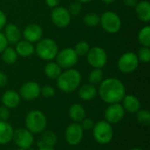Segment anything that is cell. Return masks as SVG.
I'll list each match as a JSON object with an SVG mask.
<instances>
[{"label": "cell", "instance_id": "6da1fadb", "mask_svg": "<svg viewBox=\"0 0 150 150\" xmlns=\"http://www.w3.org/2000/svg\"><path fill=\"white\" fill-rule=\"evenodd\" d=\"M98 94L108 105L120 103L126 95V87L120 79L108 77L99 83Z\"/></svg>", "mask_w": 150, "mask_h": 150}, {"label": "cell", "instance_id": "7a4b0ae2", "mask_svg": "<svg viewBox=\"0 0 150 150\" xmlns=\"http://www.w3.org/2000/svg\"><path fill=\"white\" fill-rule=\"evenodd\" d=\"M82 82V75L76 69H69L62 71L56 78V85L64 93H71L76 91Z\"/></svg>", "mask_w": 150, "mask_h": 150}, {"label": "cell", "instance_id": "3957f363", "mask_svg": "<svg viewBox=\"0 0 150 150\" xmlns=\"http://www.w3.org/2000/svg\"><path fill=\"white\" fill-rule=\"evenodd\" d=\"M34 50L40 59L51 62L55 59L59 51V47L54 40L51 38H42L36 42Z\"/></svg>", "mask_w": 150, "mask_h": 150}, {"label": "cell", "instance_id": "277c9868", "mask_svg": "<svg viewBox=\"0 0 150 150\" xmlns=\"http://www.w3.org/2000/svg\"><path fill=\"white\" fill-rule=\"evenodd\" d=\"M25 124V128L32 134H41L46 130L47 120L41 111L33 110L26 114Z\"/></svg>", "mask_w": 150, "mask_h": 150}, {"label": "cell", "instance_id": "5b68a950", "mask_svg": "<svg viewBox=\"0 0 150 150\" xmlns=\"http://www.w3.org/2000/svg\"><path fill=\"white\" fill-rule=\"evenodd\" d=\"M91 131L94 140L101 145L110 143L114 136L112 125L106 120H99L95 123Z\"/></svg>", "mask_w": 150, "mask_h": 150}, {"label": "cell", "instance_id": "8992f818", "mask_svg": "<svg viewBox=\"0 0 150 150\" xmlns=\"http://www.w3.org/2000/svg\"><path fill=\"white\" fill-rule=\"evenodd\" d=\"M99 25L107 33L114 34L120 32L122 21L120 17L113 11H106L100 16Z\"/></svg>", "mask_w": 150, "mask_h": 150}, {"label": "cell", "instance_id": "52a82bcc", "mask_svg": "<svg viewBox=\"0 0 150 150\" xmlns=\"http://www.w3.org/2000/svg\"><path fill=\"white\" fill-rule=\"evenodd\" d=\"M79 56L76 54L73 47H65L58 51L55 57V62L64 69H72L78 62Z\"/></svg>", "mask_w": 150, "mask_h": 150}, {"label": "cell", "instance_id": "ba28073f", "mask_svg": "<svg viewBox=\"0 0 150 150\" xmlns=\"http://www.w3.org/2000/svg\"><path fill=\"white\" fill-rule=\"evenodd\" d=\"M140 62L137 54L134 52H126L122 54L118 60V69L123 74H131L139 67Z\"/></svg>", "mask_w": 150, "mask_h": 150}, {"label": "cell", "instance_id": "9c48e42d", "mask_svg": "<svg viewBox=\"0 0 150 150\" xmlns=\"http://www.w3.org/2000/svg\"><path fill=\"white\" fill-rule=\"evenodd\" d=\"M86 58L88 63L93 69H102L108 62V55L105 49L98 46L91 47L86 54Z\"/></svg>", "mask_w": 150, "mask_h": 150}, {"label": "cell", "instance_id": "30bf717a", "mask_svg": "<svg viewBox=\"0 0 150 150\" xmlns=\"http://www.w3.org/2000/svg\"><path fill=\"white\" fill-rule=\"evenodd\" d=\"M12 141L18 148L29 149L34 142V137L33 134H32L26 128L20 127L14 130Z\"/></svg>", "mask_w": 150, "mask_h": 150}, {"label": "cell", "instance_id": "8fae6325", "mask_svg": "<svg viewBox=\"0 0 150 150\" xmlns=\"http://www.w3.org/2000/svg\"><path fill=\"white\" fill-rule=\"evenodd\" d=\"M50 18L52 23L55 26L59 28H65L70 24L72 16L69 14L67 8L58 5L52 9Z\"/></svg>", "mask_w": 150, "mask_h": 150}, {"label": "cell", "instance_id": "7c38bea8", "mask_svg": "<svg viewBox=\"0 0 150 150\" xmlns=\"http://www.w3.org/2000/svg\"><path fill=\"white\" fill-rule=\"evenodd\" d=\"M83 129L80 123L73 122L65 130V140L70 146H77L83 138Z\"/></svg>", "mask_w": 150, "mask_h": 150}, {"label": "cell", "instance_id": "4fadbf2b", "mask_svg": "<svg viewBox=\"0 0 150 150\" xmlns=\"http://www.w3.org/2000/svg\"><path fill=\"white\" fill-rule=\"evenodd\" d=\"M125 110L120 103L109 105L105 111V120L111 125L120 123L125 117Z\"/></svg>", "mask_w": 150, "mask_h": 150}, {"label": "cell", "instance_id": "5bb4252c", "mask_svg": "<svg viewBox=\"0 0 150 150\" xmlns=\"http://www.w3.org/2000/svg\"><path fill=\"white\" fill-rule=\"evenodd\" d=\"M19 96L25 101H32L40 96V86L34 81H28L22 84L19 89Z\"/></svg>", "mask_w": 150, "mask_h": 150}, {"label": "cell", "instance_id": "9a60e30c", "mask_svg": "<svg viewBox=\"0 0 150 150\" xmlns=\"http://www.w3.org/2000/svg\"><path fill=\"white\" fill-rule=\"evenodd\" d=\"M22 36L24 37V40L33 44L42 39L43 29L38 24H29L24 28L22 32Z\"/></svg>", "mask_w": 150, "mask_h": 150}, {"label": "cell", "instance_id": "2e32d148", "mask_svg": "<svg viewBox=\"0 0 150 150\" xmlns=\"http://www.w3.org/2000/svg\"><path fill=\"white\" fill-rule=\"evenodd\" d=\"M4 35L8 42V44H16L18 41L21 40L22 32L20 31L19 27L12 23L6 24L4 27Z\"/></svg>", "mask_w": 150, "mask_h": 150}, {"label": "cell", "instance_id": "e0dca14e", "mask_svg": "<svg viewBox=\"0 0 150 150\" xmlns=\"http://www.w3.org/2000/svg\"><path fill=\"white\" fill-rule=\"evenodd\" d=\"M20 100L21 98L19 94L13 90L6 91L1 98V102L3 105L7 107L8 109H14L18 107L20 104Z\"/></svg>", "mask_w": 150, "mask_h": 150}, {"label": "cell", "instance_id": "ac0fdd59", "mask_svg": "<svg viewBox=\"0 0 150 150\" xmlns=\"http://www.w3.org/2000/svg\"><path fill=\"white\" fill-rule=\"evenodd\" d=\"M121 102H122L121 105L126 112L136 113L141 109V101L134 95L126 94Z\"/></svg>", "mask_w": 150, "mask_h": 150}, {"label": "cell", "instance_id": "d6986e66", "mask_svg": "<svg viewBox=\"0 0 150 150\" xmlns=\"http://www.w3.org/2000/svg\"><path fill=\"white\" fill-rule=\"evenodd\" d=\"M135 14L137 18L144 22L149 23L150 20V3L147 0H141L138 1L135 7Z\"/></svg>", "mask_w": 150, "mask_h": 150}, {"label": "cell", "instance_id": "ffe728a7", "mask_svg": "<svg viewBox=\"0 0 150 150\" xmlns=\"http://www.w3.org/2000/svg\"><path fill=\"white\" fill-rule=\"evenodd\" d=\"M15 50L17 52L18 56L20 57H29L35 54L34 45L25 40H20L15 44Z\"/></svg>", "mask_w": 150, "mask_h": 150}, {"label": "cell", "instance_id": "44dd1931", "mask_svg": "<svg viewBox=\"0 0 150 150\" xmlns=\"http://www.w3.org/2000/svg\"><path fill=\"white\" fill-rule=\"evenodd\" d=\"M14 129L8 121L0 120V145H6L12 141Z\"/></svg>", "mask_w": 150, "mask_h": 150}, {"label": "cell", "instance_id": "7402d4cb", "mask_svg": "<svg viewBox=\"0 0 150 150\" xmlns=\"http://www.w3.org/2000/svg\"><path fill=\"white\" fill-rule=\"evenodd\" d=\"M77 90L79 98L83 101H91L98 95V89L95 85H92L91 83L79 86Z\"/></svg>", "mask_w": 150, "mask_h": 150}, {"label": "cell", "instance_id": "603a6c76", "mask_svg": "<svg viewBox=\"0 0 150 150\" xmlns=\"http://www.w3.org/2000/svg\"><path fill=\"white\" fill-rule=\"evenodd\" d=\"M69 116L73 122L80 123L86 117V111L80 104H73L69 109Z\"/></svg>", "mask_w": 150, "mask_h": 150}, {"label": "cell", "instance_id": "cb8c5ba5", "mask_svg": "<svg viewBox=\"0 0 150 150\" xmlns=\"http://www.w3.org/2000/svg\"><path fill=\"white\" fill-rule=\"evenodd\" d=\"M62 69L55 62H53V61L48 62L44 67V73L50 79L56 80V78L62 73Z\"/></svg>", "mask_w": 150, "mask_h": 150}, {"label": "cell", "instance_id": "d4e9b609", "mask_svg": "<svg viewBox=\"0 0 150 150\" xmlns=\"http://www.w3.org/2000/svg\"><path fill=\"white\" fill-rule=\"evenodd\" d=\"M2 61L7 64V65H12L14 64L18 60V54L14 47L7 46L4 50L0 54Z\"/></svg>", "mask_w": 150, "mask_h": 150}, {"label": "cell", "instance_id": "484cf974", "mask_svg": "<svg viewBox=\"0 0 150 150\" xmlns=\"http://www.w3.org/2000/svg\"><path fill=\"white\" fill-rule=\"evenodd\" d=\"M41 139L40 142V147L47 146V147H54L57 144L58 139L56 134L52 131H44L42 132Z\"/></svg>", "mask_w": 150, "mask_h": 150}, {"label": "cell", "instance_id": "4316f807", "mask_svg": "<svg viewBox=\"0 0 150 150\" xmlns=\"http://www.w3.org/2000/svg\"><path fill=\"white\" fill-rule=\"evenodd\" d=\"M138 42L142 47H150V25H147L142 27L137 35Z\"/></svg>", "mask_w": 150, "mask_h": 150}, {"label": "cell", "instance_id": "83f0119b", "mask_svg": "<svg viewBox=\"0 0 150 150\" xmlns=\"http://www.w3.org/2000/svg\"><path fill=\"white\" fill-rule=\"evenodd\" d=\"M89 83L92 85L99 84L104 80V73L101 69H93L88 76Z\"/></svg>", "mask_w": 150, "mask_h": 150}, {"label": "cell", "instance_id": "f1b7e54d", "mask_svg": "<svg viewBox=\"0 0 150 150\" xmlns=\"http://www.w3.org/2000/svg\"><path fill=\"white\" fill-rule=\"evenodd\" d=\"M83 21L85 25L89 27H95L99 25L100 16L96 12H89L84 15Z\"/></svg>", "mask_w": 150, "mask_h": 150}, {"label": "cell", "instance_id": "f546056e", "mask_svg": "<svg viewBox=\"0 0 150 150\" xmlns=\"http://www.w3.org/2000/svg\"><path fill=\"white\" fill-rule=\"evenodd\" d=\"M136 120L142 127H149L150 125V112L149 110L140 109L136 113Z\"/></svg>", "mask_w": 150, "mask_h": 150}, {"label": "cell", "instance_id": "4dcf8cb0", "mask_svg": "<svg viewBox=\"0 0 150 150\" xmlns=\"http://www.w3.org/2000/svg\"><path fill=\"white\" fill-rule=\"evenodd\" d=\"M91 47L89 45V43L85 40H81V41H78L75 47H74V50L76 51V54L80 57V56H85L89 50H90Z\"/></svg>", "mask_w": 150, "mask_h": 150}, {"label": "cell", "instance_id": "1f68e13d", "mask_svg": "<svg viewBox=\"0 0 150 150\" xmlns=\"http://www.w3.org/2000/svg\"><path fill=\"white\" fill-rule=\"evenodd\" d=\"M139 62L148 63L150 61V48L149 47H142L137 54Z\"/></svg>", "mask_w": 150, "mask_h": 150}, {"label": "cell", "instance_id": "d6a6232c", "mask_svg": "<svg viewBox=\"0 0 150 150\" xmlns=\"http://www.w3.org/2000/svg\"><path fill=\"white\" fill-rule=\"evenodd\" d=\"M68 11L72 17H76V16L79 15L80 12L82 11V4L77 1L71 3L69 6Z\"/></svg>", "mask_w": 150, "mask_h": 150}, {"label": "cell", "instance_id": "836d02e7", "mask_svg": "<svg viewBox=\"0 0 150 150\" xmlns=\"http://www.w3.org/2000/svg\"><path fill=\"white\" fill-rule=\"evenodd\" d=\"M40 95L46 98H50L55 95V91L50 85H44L40 87Z\"/></svg>", "mask_w": 150, "mask_h": 150}, {"label": "cell", "instance_id": "e575fe53", "mask_svg": "<svg viewBox=\"0 0 150 150\" xmlns=\"http://www.w3.org/2000/svg\"><path fill=\"white\" fill-rule=\"evenodd\" d=\"M94 125H95V122L91 118H86L85 117L81 121V126H82L83 131H91V130H92Z\"/></svg>", "mask_w": 150, "mask_h": 150}, {"label": "cell", "instance_id": "d590c367", "mask_svg": "<svg viewBox=\"0 0 150 150\" xmlns=\"http://www.w3.org/2000/svg\"><path fill=\"white\" fill-rule=\"evenodd\" d=\"M11 117V112L10 109H8L5 106H1L0 107V120L7 121Z\"/></svg>", "mask_w": 150, "mask_h": 150}, {"label": "cell", "instance_id": "8d00e7d4", "mask_svg": "<svg viewBox=\"0 0 150 150\" xmlns=\"http://www.w3.org/2000/svg\"><path fill=\"white\" fill-rule=\"evenodd\" d=\"M8 46V42L3 33L2 31H0V54L4 50V48Z\"/></svg>", "mask_w": 150, "mask_h": 150}, {"label": "cell", "instance_id": "74e56055", "mask_svg": "<svg viewBox=\"0 0 150 150\" xmlns=\"http://www.w3.org/2000/svg\"><path fill=\"white\" fill-rule=\"evenodd\" d=\"M6 24H7V17L5 13L0 9V31L4 29Z\"/></svg>", "mask_w": 150, "mask_h": 150}, {"label": "cell", "instance_id": "f35d334b", "mask_svg": "<svg viewBox=\"0 0 150 150\" xmlns=\"http://www.w3.org/2000/svg\"><path fill=\"white\" fill-rule=\"evenodd\" d=\"M8 83V77L5 73L0 71V88L4 87Z\"/></svg>", "mask_w": 150, "mask_h": 150}, {"label": "cell", "instance_id": "ab89813d", "mask_svg": "<svg viewBox=\"0 0 150 150\" xmlns=\"http://www.w3.org/2000/svg\"><path fill=\"white\" fill-rule=\"evenodd\" d=\"M60 2H61V0H45L46 4H47L49 8H51V9H53V8L58 6L59 4H60Z\"/></svg>", "mask_w": 150, "mask_h": 150}, {"label": "cell", "instance_id": "60d3db41", "mask_svg": "<svg viewBox=\"0 0 150 150\" xmlns=\"http://www.w3.org/2000/svg\"><path fill=\"white\" fill-rule=\"evenodd\" d=\"M123 4L129 8H134L136 4L138 3V0H122Z\"/></svg>", "mask_w": 150, "mask_h": 150}, {"label": "cell", "instance_id": "b9f144b4", "mask_svg": "<svg viewBox=\"0 0 150 150\" xmlns=\"http://www.w3.org/2000/svg\"><path fill=\"white\" fill-rule=\"evenodd\" d=\"M39 150H55L53 147H47V146H41L40 147Z\"/></svg>", "mask_w": 150, "mask_h": 150}, {"label": "cell", "instance_id": "7bdbcfd3", "mask_svg": "<svg viewBox=\"0 0 150 150\" xmlns=\"http://www.w3.org/2000/svg\"><path fill=\"white\" fill-rule=\"evenodd\" d=\"M104 4H112V3H114L115 2V0H101Z\"/></svg>", "mask_w": 150, "mask_h": 150}, {"label": "cell", "instance_id": "ee69618b", "mask_svg": "<svg viewBox=\"0 0 150 150\" xmlns=\"http://www.w3.org/2000/svg\"><path fill=\"white\" fill-rule=\"evenodd\" d=\"M77 2L81 3V4H87V3H91L92 2L93 0H76Z\"/></svg>", "mask_w": 150, "mask_h": 150}, {"label": "cell", "instance_id": "f6af8a7d", "mask_svg": "<svg viewBox=\"0 0 150 150\" xmlns=\"http://www.w3.org/2000/svg\"><path fill=\"white\" fill-rule=\"evenodd\" d=\"M130 150H144V149H141V148H134V149H131Z\"/></svg>", "mask_w": 150, "mask_h": 150}, {"label": "cell", "instance_id": "bcb514c9", "mask_svg": "<svg viewBox=\"0 0 150 150\" xmlns=\"http://www.w3.org/2000/svg\"><path fill=\"white\" fill-rule=\"evenodd\" d=\"M14 150H27V149H19V148H18V149H14Z\"/></svg>", "mask_w": 150, "mask_h": 150}]
</instances>
